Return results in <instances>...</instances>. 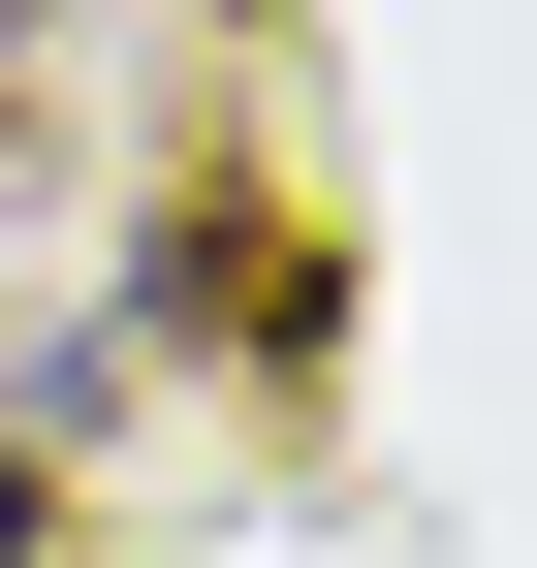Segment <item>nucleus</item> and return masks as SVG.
Returning a JSON list of instances; mask_svg holds the SVG:
<instances>
[{
	"instance_id": "f257e3e1",
	"label": "nucleus",
	"mask_w": 537,
	"mask_h": 568,
	"mask_svg": "<svg viewBox=\"0 0 537 568\" xmlns=\"http://www.w3.org/2000/svg\"><path fill=\"white\" fill-rule=\"evenodd\" d=\"M32 506H63V474H32V410H0V568H32Z\"/></svg>"
}]
</instances>
